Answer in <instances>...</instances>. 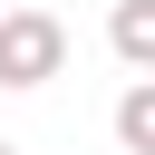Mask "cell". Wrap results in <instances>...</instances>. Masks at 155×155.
I'll return each instance as SVG.
<instances>
[{"label":"cell","mask_w":155,"mask_h":155,"mask_svg":"<svg viewBox=\"0 0 155 155\" xmlns=\"http://www.w3.org/2000/svg\"><path fill=\"white\" fill-rule=\"evenodd\" d=\"M58 68H68L58 10H10V19H0V87H48Z\"/></svg>","instance_id":"obj_1"},{"label":"cell","mask_w":155,"mask_h":155,"mask_svg":"<svg viewBox=\"0 0 155 155\" xmlns=\"http://www.w3.org/2000/svg\"><path fill=\"white\" fill-rule=\"evenodd\" d=\"M107 48H116L136 78H155V0H116V10H107Z\"/></svg>","instance_id":"obj_2"},{"label":"cell","mask_w":155,"mask_h":155,"mask_svg":"<svg viewBox=\"0 0 155 155\" xmlns=\"http://www.w3.org/2000/svg\"><path fill=\"white\" fill-rule=\"evenodd\" d=\"M116 145H126V155H155V78H136V87L116 97Z\"/></svg>","instance_id":"obj_3"},{"label":"cell","mask_w":155,"mask_h":155,"mask_svg":"<svg viewBox=\"0 0 155 155\" xmlns=\"http://www.w3.org/2000/svg\"><path fill=\"white\" fill-rule=\"evenodd\" d=\"M0 155H19V145H0Z\"/></svg>","instance_id":"obj_4"},{"label":"cell","mask_w":155,"mask_h":155,"mask_svg":"<svg viewBox=\"0 0 155 155\" xmlns=\"http://www.w3.org/2000/svg\"><path fill=\"white\" fill-rule=\"evenodd\" d=\"M0 19H10V10H0Z\"/></svg>","instance_id":"obj_5"}]
</instances>
